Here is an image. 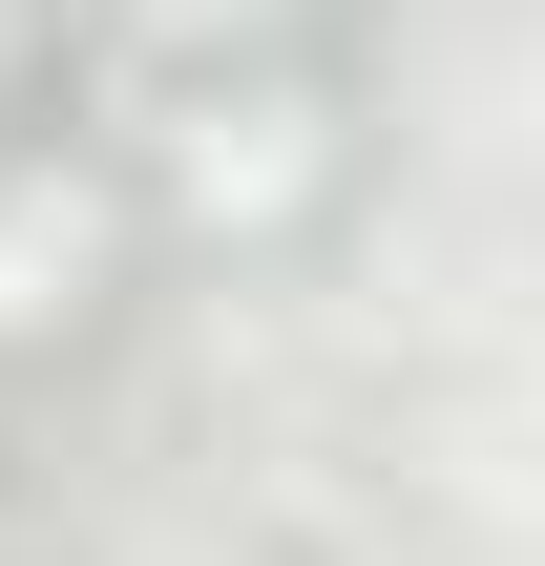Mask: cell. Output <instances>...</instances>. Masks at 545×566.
<instances>
[{"mask_svg":"<svg viewBox=\"0 0 545 566\" xmlns=\"http://www.w3.org/2000/svg\"><path fill=\"white\" fill-rule=\"evenodd\" d=\"M0 42H21V21H0Z\"/></svg>","mask_w":545,"mask_h":566,"instance_id":"obj_4","label":"cell"},{"mask_svg":"<svg viewBox=\"0 0 545 566\" xmlns=\"http://www.w3.org/2000/svg\"><path fill=\"white\" fill-rule=\"evenodd\" d=\"M147 21H168V42H210V21H273V0H147Z\"/></svg>","mask_w":545,"mask_h":566,"instance_id":"obj_3","label":"cell"},{"mask_svg":"<svg viewBox=\"0 0 545 566\" xmlns=\"http://www.w3.org/2000/svg\"><path fill=\"white\" fill-rule=\"evenodd\" d=\"M315 168H336V126H315L294 84H189V105H168V210H189V231H294Z\"/></svg>","mask_w":545,"mask_h":566,"instance_id":"obj_1","label":"cell"},{"mask_svg":"<svg viewBox=\"0 0 545 566\" xmlns=\"http://www.w3.org/2000/svg\"><path fill=\"white\" fill-rule=\"evenodd\" d=\"M105 273H126V189H105V147H42V168H0V336H63V315H105Z\"/></svg>","mask_w":545,"mask_h":566,"instance_id":"obj_2","label":"cell"}]
</instances>
